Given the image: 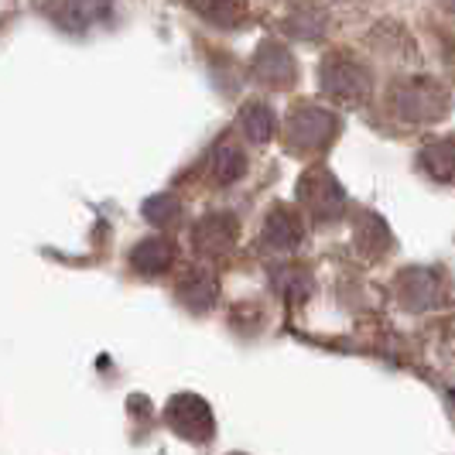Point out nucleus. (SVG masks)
<instances>
[{
	"label": "nucleus",
	"mask_w": 455,
	"mask_h": 455,
	"mask_svg": "<svg viewBox=\"0 0 455 455\" xmlns=\"http://www.w3.org/2000/svg\"><path fill=\"white\" fill-rule=\"evenodd\" d=\"M114 0H48V18L59 24L62 31H86L92 24H100L110 14Z\"/></svg>",
	"instance_id": "nucleus-9"
},
{
	"label": "nucleus",
	"mask_w": 455,
	"mask_h": 455,
	"mask_svg": "<svg viewBox=\"0 0 455 455\" xmlns=\"http://www.w3.org/2000/svg\"><path fill=\"white\" fill-rule=\"evenodd\" d=\"M240 240V220L233 212H205L203 220L192 227V247L205 260H220L227 257Z\"/></svg>",
	"instance_id": "nucleus-6"
},
{
	"label": "nucleus",
	"mask_w": 455,
	"mask_h": 455,
	"mask_svg": "<svg viewBox=\"0 0 455 455\" xmlns=\"http://www.w3.org/2000/svg\"><path fill=\"white\" fill-rule=\"evenodd\" d=\"M421 172L442 185H455V134L435 137L421 148Z\"/></svg>",
	"instance_id": "nucleus-14"
},
{
	"label": "nucleus",
	"mask_w": 455,
	"mask_h": 455,
	"mask_svg": "<svg viewBox=\"0 0 455 455\" xmlns=\"http://www.w3.org/2000/svg\"><path fill=\"white\" fill-rule=\"evenodd\" d=\"M445 66H449V72L455 76V42H449V45H445Z\"/></svg>",
	"instance_id": "nucleus-20"
},
{
	"label": "nucleus",
	"mask_w": 455,
	"mask_h": 455,
	"mask_svg": "<svg viewBox=\"0 0 455 455\" xmlns=\"http://www.w3.org/2000/svg\"><path fill=\"white\" fill-rule=\"evenodd\" d=\"M353 240H356V251L363 253V257H384V253L394 247L390 227L377 216V212H360V216H356Z\"/></svg>",
	"instance_id": "nucleus-15"
},
{
	"label": "nucleus",
	"mask_w": 455,
	"mask_h": 455,
	"mask_svg": "<svg viewBox=\"0 0 455 455\" xmlns=\"http://www.w3.org/2000/svg\"><path fill=\"white\" fill-rule=\"evenodd\" d=\"M394 291H397V301L411 312H432L445 298L442 277L432 267H404L394 277Z\"/></svg>",
	"instance_id": "nucleus-7"
},
{
	"label": "nucleus",
	"mask_w": 455,
	"mask_h": 455,
	"mask_svg": "<svg viewBox=\"0 0 455 455\" xmlns=\"http://www.w3.org/2000/svg\"><path fill=\"white\" fill-rule=\"evenodd\" d=\"M387 110L401 124H438L452 110V96L432 76H404L390 83Z\"/></svg>",
	"instance_id": "nucleus-1"
},
{
	"label": "nucleus",
	"mask_w": 455,
	"mask_h": 455,
	"mask_svg": "<svg viewBox=\"0 0 455 455\" xmlns=\"http://www.w3.org/2000/svg\"><path fill=\"white\" fill-rule=\"evenodd\" d=\"M339 137V116L319 103H298L284 120V148L295 155H319Z\"/></svg>",
	"instance_id": "nucleus-2"
},
{
	"label": "nucleus",
	"mask_w": 455,
	"mask_h": 455,
	"mask_svg": "<svg viewBox=\"0 0 455 455\" xmlns=\"http://www.w3.org/2000/svg\"><path fill=\"white\" fill-rule=\"evenodd\" d=\"M274 131H277V120H274V110L264 100H247L240 107V134L251 144H267Z\"/></svg>",
	"instance_id": "nucleus-17"
},
{
	"label": "nucleus",
	"mask_w": 455,
	"mask_h": 455,
	"mask_svg": "<svg viewBox=\"0 0 455 455\" xmlns=\"http://www.w3.org/2000/svg\"><path fill=\"white\" fill-rule=\"evenodd\" d=\"M319 86L329 100H339V103L356 107V103L370 100L373 76H370V68L356 55H349V52H329L319 66Z\"/></svg>",
	"instance_id": "nucleus-3"
},
{
	"label": "nucleus",
	"mask_w": 455,
	"mask_h": 455,
	"mask_svg": "<svg viewBox=\"0 0 455 455\" xmlns=\"http://www.w3.org/2000/svg\"><path fill=\"white\" fill-rule=\"evenodd\" d=\"M175 291H179V301H182L188 312H209L216 305V298H220V277L209 271V267L196 264V267H185L182 271Z\"/></svg>",
	"instance_id": "nucleus-11"
},
{
	"label": "nucleus",
	"mask_w": 455,
	"mask_h": 455,
	"mask_svg": "<svg viewBox=\"0 0 455 455\" xmlns=\"http://www.w3.org/2000/svg\"><path fill=\"white\" fill-rule=\"evenodd\" d=\"M301 236H305V227H301V216H298L291 205L277 203L267 212V220H264V227H260V240H264V247H271V251H295L298 243H301Z\"/></svg>",
	"instance_id": "nucleus-10"
},
{
	"label": "nucleus",
	"mask_w": 455,
	"mask_h": 455,
	"mask_svg": "<svg viewBox=\"0 0 455 455\" xmlns=\"http://www.w3.org/2000/svg\"><path fill=\"white\" fill-rule=\"evenodd\" d=\"M164 421L175 435H182L185 442H209L216 435V418L199 394H179L168 401Z\"/></svg>",
	"instance_id": "nucleus-5"
},
{
	"label": "nucleus",
	"mask_w": 455,
	"mask_h": 455,
	"mask_svg": "<svg viewBox=\"0 0 455 455\" xmlns=\"http://www.w3.org/2000/svg\"><path fill=\"white\" fill-rule=\"evenodd\" d=\"M144 216H148V223H155L158 229H172L182 223V203L175 196H155L144 205Z\"/></svg>",
	"instance_id": "nucleus-19"
},
{
	"label": "nucleus",
	"mask_w": 455,
	"mask_h": 455,
	"mask_svg": "<svg viewBox=\"0 0 455 455\" xmlns=\"http://www.w3.org/2000/svg\"><path fill=\"white\" fill-rule=\"evenodd\" d=\"M271 284L274 291L284 298V301H291V305H301L305 298L315 291V277L308 267H301V264H277L271 271Z\"/></svg>",
	"instance_id": "nucleus-16"
},
{
	"label": "nucleus",
	"mask_w": 455,
	"mask_h": 455,
	"mask_svg": "<svg viewBox=\"0 0 455 455\" xmlns=\"http://www.w3.org/2000/svg\"><path fill=\"white\" fill-rule=\"evenodd\" d=\"M236 455H240V452H236Z\"/></svg>",
	"instance_id": "nucleus-22"
},
{
	"label": "nucleus",
	"mask_w": 455,
	"mask_h": 455,
	"mask_svg": "<svg viewBox=\"0 0 455 455\" xmlns=\"http://www.w3.org/2000/svg\"><path fill=\"white\" fill-rule=\"evenodd\" d=\"M209 172H212L216 185H233L247 175V151L240 148L236 134H223L216 140L212 158H209Z\"/></svg>",
	"instance_id": "nucleus-12"
},
{
	"label": "nucleus",
	"mask_w": 455,
	"mask_h": 455,
	"mask_svg": "<svg viewBox=\"0 0 455 455\" xmlns=\"http://www.w3.org/2000/svg\"><path fill=\"white\" fill-rule=\"evenodd\" d=\"M175 264V243L168 236H144L131 251V267L144 277H158Z\"/></svg>",
	"instance_id": "nucleus-13"
},
{
	"label": "nucleus",
	"mask_w": 455,
	"mask_h": 455,
	"mask_svg": "<svg viewBox=\"0 0 455 455\" xmlns=\"http://www.w3.org/2000/svg\"><path fill=\"white\" fill-rule=\"evenodd\" d=\"M438 4H442V7L449 11V14H455V0H438Z\"/></svg>",
	"instance_id": "nucleus-21"
},
{
	"label": "nucleus",
	"mask_w": 455,
	"mask_h": 455,
	"mask_svg": "<svg viewBox=\"0 0 455 455\" xmlns=\"http://www.w3.org/2000/svg\"><path fill=\"white\" fill-rule=\"evenodd\" d=\"M298 205L308 209V216L315 223H336V220L346 216L349 199H346V188L339 185V179L329 168L315 164L298 182Z\"/></svg>",
	"instance_id": "nucleus-4"
},
{
	"label": "nucleus",
	"mask_w": 455,
	"mask_h": 455,
	"mask_svg": "<svg viewBox=\"0 0 455 455\" xmlns=\"http://www.w3.org/2000/svg\"><path fill=\"white\" fill-rule=\"evenodd\" d=\"M188 7L216 28H236L247 21V0H188Z\"/></svg>",
	"instance_id": "nucleus-18"
},
{
	"label": "nucleus",
	"mask_w": 455,
	"mask_h": 455,
	"mask_svg": "<svg viewBox=\"0 0 455 455\" xmlns=\"http://www.w3.org/2000/svg\"><path fill=\"white\" fill-rule=\"evenodd\" d=\"M251 72L253 79L264 83L267 90H288V86H295L298 79V62L295 55H291V48L267 38V42H260V48L253 52Z\"/></svg>",
	"instance_id": "nucleus-8"
}]
</instances>
